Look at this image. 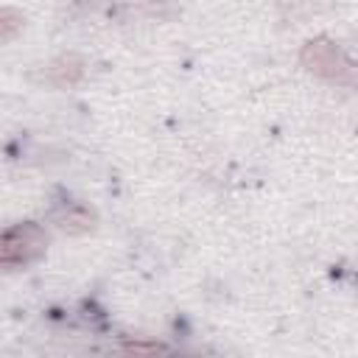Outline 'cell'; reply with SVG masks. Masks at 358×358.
Instances as JSON below:
<instances>
[{"label": "cell", "instance_id": "2", "mask_svg": "<svg viewBox=\"0 0 358 358\" xmlns=\"http://www.w3.org/2000/svg\"><path fill=\"white\" fill-rule=\"evenodd\" d=\"M45 246V232L36 227V224H20V227H11L6 235H3V243H0V260L6 268L17 266V263H25L31 257H36Z\"/></svg>", "mask_w": 358, "mask_h": 358}, {"label": "cell", "instance_id": "5", "mask_svg": "<svg viewBox=\"0 0 358 358\" xmlns=\"http://www.w3.org/2000/svg\"><path fill=\"white\" fill-rule=\"evenodd\" d=\"M0 17H6V20H8V17H11V11H8V8H6V11H3V14H0ZM11 25H14V22H3V28H6V31H3V34H6V36H8V34H11Z\"/></svg>", "mask_w": 358, "mask_h": 358}, {"label": "cell", "instance_id": "4", "mask_svg": "<svg viewBox=\"0 0 358 358\" xmlns=\"http://www.w3.org/2000/svg\"><path fill=\"white\" fill-rule=\"evenodd\" d=\"M78 76H81V59H76V56H62L50 67V78L56 84H73Z\"/></svg>", "mask_w": 358, "mask_h": 358}, {"label": "cell", "instance_id": "3", "mask_svg": "<svg viewBox=\"0 0 358 358\" xmlns=\"http://www.w3.org/2000/svg\"><path fill=\"white\" fill-rule=\"evenodd\" d=\"M56 224L64 229V232H73V235H81L92 227V213L84 210L81 204H70L64 207L62 213H56Z\"/></svg>", "mask_w": 358, "mask_h": 358}, {"label": "cell", "instance_id": "1", "mask_svg": "<svg viewBox=\"0 0 358 358\" xmlns=\"http://www.w3.org/2000/svg\"><path fill=\"white\" fill-rule=\"evenodd\" d=\"M302 62H305L313 73H319V76H324V78H330V81L358 87V64L350 62L336 45H330V42H324V39L308 42V48H305V53H302Z\"/></svg>", "mask_w": 358, "mask_h": 358}]
</instances>
